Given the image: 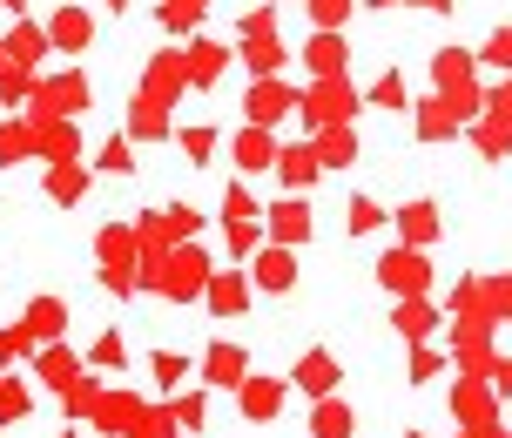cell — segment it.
Returning a JSON list of instances; mask_svg holds the SVG:
<instances>
[{"label": "cell", "instance_id": "277c9868", "mask_svg": "<svg viewBox=\"0 0 512 438\" xmlns=\"http://www.w3.org/2000/svg\"><path fill=\"white\" fill-rule=\"evenodd\" d=\"M81 108H88V81H81L75 68H68V75H48L34 88V122H68Z\"/></svg>", "mask_w": 512, "mask_h": 438}, {"label": "cell", "instance_id": "83f0119b", "mask_svg": "<svg viewBox=\"0 0 512 438\" xmlns=\"http://www.w3.org/2000/svg\"><path fill=\"white\" fill-rule=\"evenodd\" d=\"M411 115H418V122H411V135H418V142H452V135L465 129V122H459L445 102H438V95H432V102H418Z\"/></svg>", "mask_w": 512, "mask_h": 438}, {"label": "cell", "instance_id": "f1b7e54d", "mask_svg": "<svg viewBox=\"0 0 512 438\" xmlns=\"http://www.w3.org/2000/svg\"><path fill=\"white\" fill-rule=\"evenodd\" d=\"M95 425H108V432H135V418H142V398H122V391H102V398H95Z\"/></svg>", "mask_w": 512, "mask_h": 438}, {"label": "cell", "instance_id": "cb8c5ba5", "mask_svg": "<svg viewBox=\"0 0 512 438\" xmlns=\"http://www.w3.org/2000/svg\"><path fill=\"white\" fill-rule=\"evenodd\" d=\"M310 155H317V169H351L358 162V129H317Z\"/></svg>", "mask_w": 512, "mask_h": 438}, {"label": "cell", "instance_id": "6f0895ef", "mask_svg": "<svg viewBox=\"0 0 512 438\" xmlns=\"http://www.w3.org/2000/svg\"><path fill=\"white\" fill-rule=\"evenodd\" d=\"M0 7H14V21H21V7H27V0H0Z\"/></svg>", "mask_w": 512, "mask_h": 438}, {"label": "cell", "instance_id": "3957f363", "mask_svg": "<svg viewBox=\"0 0 512 438\" xmlns=\"http://www.w3.org/2000/svg\"><path fill=\"white\" fill-rule=\"evenodd\" d=\"M378 284L405 304V297H432V263H425V250H384L378 257Z\"/></svg>", "mask_w": 512, "mask_h": 438}, {"label": "cell", "instance_id": "d6a6232c", "mask_svg": "<svg viewBox=\"0 0 512 438\" xmlns=\"http://www.w3.org/2000/svg\"><path fill=\"white\" fill-rule=\"evenodd\" d=\"M128 135H135V142H162V135H169V108H155V102L135 95V108H128Z\"/></svg>", "mask_w": 512, "mask_h": 438}, {"label": "cell", "instance_id": "680465c9", "mask_svg": "<svg viewBox=\"0 0 512 438\" xmlns=\"http://www.w3.org/2000/svg\"><path fill=\"white\" fill-rule=\"evenodd\" d=\"M364 7H398V0H364Z\"/></svg>", "mask_w": 512, "mask_h": 438}, {"label": "cell", "instance_id": "7a4b0ae2", "mask_svg": "<svg viewBox=\"0 0 512 438\" xmlns=\"http://www.w3.org/2000/svg\"><path fill=\"white\" fill-rule=\"evenodd\" d=\"M358 88H351V75L337 81H310L304 95H297V115H304L310 129H351V115H358Z\"/></svg>", "mask_w": 512, "mask_h": 438}, {"label": "cell", "instance_id": "9f6ffc18", "mask_svg": "<svg viewBox=\"0 0 512 438\" xmlns=\"http://www.w3.org/2000/svg\"><path fill=\"white\" fill-rule=\"evenodd\" d=\"M411 7H425V14H452V0H411Z\"/></svg>", "mask_w": 512, "mask_h": 438}, {"label": "cell", "instance_id": "4fadbf2b", "mask_svg": "<svg viewBox=\"0 0 512 438\" xmlns=\"http://www.w3.org/2000/svg\"><path fill=\"white\" fill-rule=\"evenodd\" d=\"M472 149L486 155V162H499V155L512 149V108L506 102H492V95H486V115L472 122Z\"/></svg>", "mask_w": 512, "mask_h": 438}, {"label": "cell", "instance_id": "f907efd6", "mask_svg": "<svg viewBox=\"0 0 512 438\" xmlns=\"http://www.w3.org/2000/svg\"><path fill=\"white\" fill-rule=\"evenodd\" d=\"M438 371H445V358H438L432 344H418V351H411V385H432Z\"/></svg>", "mask_w": 512, "mask_h": 438}, {"label": "cell", "instance_id": "91938a15", "mask_svg": "<svg viewBox=\"0 0 512 438\" xmlns=\"http://www.w3.org/2000/svg\"><path fill=\"white\" fill-rule=\"evenodd\" d=\"M108 7H115V14H122V7H128V0H108Z\"/></svg>", "mask_w": 512, "mask_h": 438}, {"label": "cell", "instance_id": "603a6c76", "mask_svg": "<svg viewBox=\"0 0 512 438\" xmlns=\"http://www.w3.org/2000/svg\"><path fill=\"white\" fill-rule=\"evenodd\" d=\"M223 68H230V48H216V41H196V48L182 54L189 88H216V81H223Z\"/></svg>", "mask_w": 512, "mask_h": 438}, {"label": "cell", "instance_id": "8fae6325", "mask_svg": "<svg viewBox=\"0 0 512 438\" xmlns=\"http://www.w3.org/2000/svg\"><path fill=\"white\" fill-rule=\"evenodd\" d=\"M290 385L304 391V398H337L344 371H337V358H331V351H304V358H297V371H290Z\"/></svg>", "mask_w": 512, "mask_h": 438}, {"label": "cell", "instance_id": "e0dca14e", "mask_svg": "<svg viewBox=\"0 0 512 438\" xmlns=\"http://www.w3.org/2000/svg\"><path fill=\"white\" fill-rule=\"evenodd\" d=\"M189 88V75H182V54H155L149 61V75H142V102H155V108H169Z\"/></svg>", "mask_w": 512, "mask_h": 438}, {"label": "cell", "instance_id": "d4e9b609", "mask_svg": "<svg viewBox=\"0 0 512 438\" xmlns=\"http://www.w3.org/2000/svg\"><path fill=\"white\" fill-rule=\"evenodd\" d=\"M21 324L34 331V344H61V337H68V304H61V297H34Z\"/></svg>", "mask_w": 512, "mask_h": 438}, {"label": "cell", "instance_id": "7dc6e473", "mask_svg": "<svg viewBox=\"0 0 512 438\" xmlns=\"http://www.w3.org/2000/svg\"><path fill=\"white\" fill-rule=\"evenodd\" d=\"M102 176H135V142H128V135H115L102 149Z\"/></svg>", "mask_w": 512, "mask_h": 438}, {"label": "cell", "instance_id": "ba28073f", "mask_svg": "<svg viewBox=\"0 0 512 438\" xmlns=\"http://www.w3.org/2000/svg\"><path fill=\"white\" fill-rule=\"evenodd\" d=\"M243 378H250V351L230 344V337H216V344L203 351V385L209 391H236Z\"/></svg>", "mask_w": 512, "mask_h": 438}, {"label": "cell", "instance_id": "816d5d0a", "mask_svg": "<svg viewBox=\"0 0 512 438\" xmlns=\"http://www.w3.org/2000/svg\"><path fill=\"white\" fill-rule=\"evenodd\" d=\"M182 155L189 162H209L216 155V129H182Z\"/></svg>", "mask_w": 512, "mask_h": 438}, {"label": "cell", "instance_id": "4316f807", "mask_svg": "<svg viewBox=\"0 0 512 438\" xmlns=\"http://www.w3.org/2000/svg\"><path fill=\"white\" fill-rule=\"evenodd\" d=\"M34 371H41V385L68 391V385L81 378V358L68 351V344H41V351H34Z\"/></svg>", "mask_w": 512, "mask_h": 438}, {"label": "cell", "instance_id": "f35d334b", "mask_svg": "<svg viewBox=\"0 0 512 438\" xmlns=\"http://www.w3.org/2000/svg\"><path fill=\"white\" fill-rule=\"evenodd\" d=\"M223 223H263V209H256V196L243 189V182L223 189Z\"/></svg>", "mask_w": 512, "mask_h": 438}, {"label": "cell", "instance_id": "681fc988", "mask_svg": "<svg viewBox=\"0 0 512 438\" xmlns=\"http://www.w3.org/2000/svg\"><path fill=\"white\" fill-rule=\"evenodd\" d=\"M162 230L176 236V243H189V236L203 230V216H196V209H189V203H176V209H169V216H162Z\"/></svg>", "mask_w": 512, "mask_h": 438}, {"label": "cell", "instance_id": "f546056e", "mask_svg": "<svg viewBox=\"0 0 512 438\" xmlns=\"http://www.w3.org/2000/svg\"><path fill=\"white\" fill-rule=\"evenodd\" d=\"M27 122H34V115H27ZM34 135H41V155H48V169H54V162H75V155H81L75 122H34Z\"/></svg>", "mask_w": 512, "mask_h": 438}, {"label": "cell", "instance_id": "9a60e30c", "mask_svg": "<svg viewBox=\"0 0 512 438\" xmlns=\"http://www.w3.org/2000/svg\"><path fill=\"white\" fill-rule=\"evenodd\" d=\"M304 68H310V81H337L344 68H351V41H344V34H310Z\"/></svg>", "mask_w": 512, "mask_h": 438}, {"label": "cell", "instance_id": "ab89813d", "mask_svg": "<svg viewBox=\"0 0 512 438\" xmlns=\"http://www.w3.org/2000/svg\"><path fill=\"white\" fill-rule=\"evenodd\" d=\"M364 102H378V108H411V88H405V75H398V68H391V75H378Z\"/></svg>", "mask_w": 512, "mask_h": 438}, {"label": "cell", "instance_id": "ffe728a7", "mask_svg": "<svg viewBox=\"0 0 512 438\" xmlns=\"http://www.w3.org/2000/svg\"><path fill=\"white\" fill-rule=\"evenodd\" d=\"M230 155H236V169L263 176V169H277V135H270V129H236L230 135Z\"/></svg>", "mask_w": 512, "mask_h": 438}, {"label": "cell", "instance_id": "6125c7cd", "mask_svg": "<svg viewBox=\"0 0 512 438\" xmlns=\"http://www.w3.org/2000/svg\"><path fill=\"white\" fill-rule=\"evenodd\" d=\"M61 438H75V432H61Z\"/></svg>", "mask_w": 512, "mask_h": 438}, {"label": "cell", "instance_id": "484cf974", "mask_svg": "<svg viewBox=\"0 0 512 438\" xmlns=\"http://www.w3.org/2000/svg\"><path fill=\"white\" fill-rule=\"evenodd\" d=\"M358 432V412L344 398H310V438H351Z\"/></svg>", "mask_w": 512, "mask_h": 438}, {"label": "cell", "instance_id": "8d00e7d4", "mask_svg": "<svg viewBox=\"0 0 512 438\" xmlns=\"http://www.w3.org/2000/svg\"><path fill=\"white\" fill-rule=\"evenodd\" d=\"M169 412H176L182 432H203V418H209V391H176V398H169Z\"/></svg>", "mask_w": 512, "mask_h": 438}, {"label": "cell", "instance_id": "5b68a950", "mask_svg": "<svg viewBox=\"0 0 512 438\" xmlns=\"http://www.w3.org/2000/svg\"><path fill=\"white\" fill-rule=\"evenodd\" d=\"M297 95L304 88H290V81H250V95H243V115H250V129H277L283 115H297Z\"/></svg>", "mask_w": 512, "mask_h": 438}, {"label": "cell", "instance_id": "b9f144b4", "mask_svg": "<svg viewBox=\"0 0 512 438\" xmlns=\"http://www.w3.org/2000/svg\"><path fill=\"white\" fill-rule=\"evenodd\" d=\"M88 364H95V371H122V364H128V344L115 331H102V337H95V351H88Z\"/></svg>", "mask_w": 512, "mask_h": 438}, {"label": "cell", "instance_id": "30bf717a", "mask_svg": "<svg viewBox=\"0 0 512 438\" xmlns=\"http://www.w3.org/2000/svg\"><path fill=\"white\" fill-rule=\"evenodd\" d=\"M391 223H398V243L405 250H425V243H438L445 236V216H438V203H405V209H391Z\"/></svg>", "mask_w": 512, "mask_h": 438}, {"label": "cell", "instance_id": "f6af8a7d", "mask_svg": "<svg viewBox=\"0 0 512 438\" xmlns=\"http://www.w3.org/2000/svg\"><path fill=\"white\" fill-rule=\"evenodd\" d=\"M27 412H34V391L21 378H0V418H27Z\"/></svg>", "mask_w": 512, "mask_h": 438}, {"label": "cell", "instance_id": "44dd1931", "mask_svg": "<svg viewBox=\"0 0 512 438\" xmlns=\"http://www.w3.org/2000/svg\"><path fill=\"white\" fill-rule=\"evenodd\" d=\"M452 412H459V425L472 432V425H492V418H499V398L486 391V378H459V391H452Z\"/></svg>", "mask_w": 512, "mask_h": 438}, {"label": "cell", "instance_id": "74e56055", "mask_svg": "<svg viewBox=\"0 0 512 438\" xmlns=\"http://www.w3.org/2000/svg\"><path fill=\"white\" fill-rule=\"evenodd\" d=\"M149 371H155V385H162L169 398H176V391H182V378H189V358H182V351H155V358H149Z\"/></svg>", "mask_w": 512, "mask_h": 438}, {"label": "cell", "instance_id": "9c48e42d", "mask_svg": "<svg viewBox=\"0 0 512 438\" xmlns=\"http://www.w3.org/2000/svg\"><path fill=\"white\" fill-rule=\"evenodd\" d=\"M250 290H270V297H290L297 290V257L277 250V243H263L250 257Z\"/></svg>", "mask_w": 512, "mask_h": 438}, {"label": "cell", "instance_id": "7402d4cb", "mask_svg": "<svg viewBox=\"0 0 512 438\" xmlns=\"http://www.w3.org/2000/svg\"><path fill=\"white\" fill-rule=\"evenodd\" d=\"M95 257H102V270H128V277H135L142 243H135V230H128V223H108V230L95 236Z\"/></svg>", "mask_w": 512, "mask_h": 438}, {"label": "cell", "instance_id": "1f68e13d", "mask_svg": "<svg viewBox=\"0 0 512 438\" xmlns=\"http://www.w3.org/2000/svg\"><path fill=\"white\" fill-rule=\"evenodd\" d=\"M41 189H48L54 203H81V196H88V169H81V162H54Z\"/></svg>", "mask_w": 512, "mask_h": 438}, {"label": "cell", "instance_id": "8992f818", "mask_svg": "<svg viewBox=\"0 0 512 438\" xmlns=\"http://www.w3.org/2000/svg\"><path fill=\"white\" fill-rule=\"evenodd\" d=\"M310 230H317V216H310L304 196H283V203L263 209V236H270L277 250H297V243H310Z\"/></svg>", "mask_w": 512, "mask_h": 438}, {"label": "cell", "instance_id": "7bdbcfd3", "mask_svg": "<svg viewBox=\"0 0 512 438\" xmlns=\"http://www.w3.org/2000/svg\"><path fill=\"white\" fill-rule=\"evenodd\" d=\"M223 236H230V257H243V263L263 250V223H223Z\"/></svg>", "mask_w": 512, "mask_h": 438}, {"label": "cell", "instance_id": "be15d7a7", "mask_svg": "<svg viewBox=\"0 0 512 438\" xmlns=\"http://www.w3.org/2000/svg\"><path fill=\"white\" fill-rule=\"evenodd\" d=\"M411 438H425V432H411Z\"/></svg>", "mask_w": 512, "mask_h": 438}, {"label": "cell", "instance_id": "d590c367", "mask_svg": "<svg viewBox=\"0 0 512 438\" xmlns=\"http://www.w3.org/2000/svg\"><path fill=\"white\" fill-rule=\"evenodd\" d=\"M203 14H209V0H162V7H155V21L169 27V34H189Z\"/></svg>", "mask_w": 512, "mask_h": 438}, {"label": "cell", "instance_id": "c3c4849f", "mask_svg": "<svg viewBox=\"0 0 512 438\" xmlns=\"http://www.w3.org/2000/svg\"><path fill=\"white\" fill-rule=\"evenodd\" d=\"M479 61H486V68H499V75H512V27H492V41L479 48Z\"/></svg>", "mask_w": 512, "mask_h": 438}, {"label": "cell", "instance_id": "d6986e66", "mask_svg": "<svg viewBox=\"0 0 512 438\" xmlns=\"http://www.w3.org/2000/svg\"><path fill=\"white\" fill-rule=\"evenodd\" d=\"M270 176H277L283 189L297 196V189H310V182L324 176V169H317V155H310V142H277V169H270Z\"/></svg>", "mask_w": 512, "mask_h": 438}, {"label": "cell", "instance_id": "e575fe53", "mask_svg": "<svg viewBox=\"0 0 512 438\" xmlns=\"http://www.w3.org/2000/svg\"><path fill=\"white\" fill-rule=\"evenodd\" d=\"M304 7H310V27L317 34H344V21L358 14V0H304Z\"/></svg>", "mask_w": 512, "mask_h": 438}, {"label": "cell", "instance_id": "836d02e7", "mask_svg": "<svg viewBox=\"0 0 512 438\" xmlns=\"http://www.w3.org/2000/svg\"><path fill=\"white\" fill-rule=\"evenodd\" d=\"M512 317V277H486L479 284V324H499Z\"/></svg>", "mask_w": 512, "mask_h": 438}, {"label": "cell", "instance_id": "11a10c76", "mask_svg": "<svg viewBox=\"0 0 512 438\" xmlns=\"http://www.w3.org/2000/svg\"><path fill=\"white\" fill-rule=\"evenodd\" d=\"M459 438H512V432L499 425V418H492V425H472V432H459Z\"/></svg>", "mask_w": 512, "mask_h": 438}, {"label": "cell", "instance_id": "ac0fdd59", "mask_svg": "<svg viewBox=\"0 0 512 438\" xmlns=\"http://www.w3.org/2000/svg\"><path fill=\"white\" fill-rule=\"evenodd\" d=\"M391 331L405 337V344H425L432 331H445V317H438V304H432V297H405V304L391 310Z\"/></svg>", "mask_w": 512, "mask_h": 438}, {"label": "cell", "instance_id": "bcb514c9", "mask_svg": "<svg viewBox=\"0 0 512 438\" xmlns=\"http://www.w3.org/2000/svg\"><path fill=\"white\" fill-rule=\"evenodd\" d=\"M27 149H34V122H7L0 129V162H21Z\"/></svg>", "mask_w": 512, "mask_h": 438}, {"label": "cell", "instance_id": "52a82bcc", "mask_svg": "<svg viewBox=\"0 0 512 438\" xmlns=\"http://www.w3.org/2000/svg\"><path fill=\"white\" fill-rule=\"evenodd\" d=\"M283 391H290V378H263V371H250V378L236 385V412L250 418V425H270V418L283 412Z\"/></svg>", "mask_w": 512, "mask_h": 438}, {"label": "cell", "instance_id": "4dcf8cb0", "mask_svg": "<svg viewBox=\"0 0 512 438\" xmlns=\"http://www.w3.org/2000/svg\"><path fill=\"white\" fill-rule=\"evenodd\" d=\"M283 61H290V54H283L277 34H270V41H243V68H250L256 81H277V75H283Z\"/></svg>", "mask_w": 512, "mask_h": 438}, {"label": "cell", "instance_id": "5bb4252c", "mask_svg": "<svg viewBox=\"0 0 512 438\" xmlns=\"http://www.w3.org/2000/svg\"><path fill=\"white\" fill-rule=\"evenodd\" d=\"M88 41H95V21H88V7H68V0H61V7L48 14V48L81 54Z\"/></svg>", "mask_w": 512, "mask_h": 438}, {"label": "cell", "instance_id": "6da1fadb", "mask_svg": "<svg viewBox=\"0 0 512 438\" xmlns=\"http://www.w3.org/2000/svg\"><path fill=\"white\" fill-rule=\"evenodd\" d=\"M209 284V257L196 243H182V250H162V263L149 270V290L155 297H169V304H196Z\"/></svg>", "mask_w": 512, "mask_h": 438}, {"label": "cell", "instance_id": "60d3db41", "mask_svg": "<svg viewBox=\"0 0 512 438\" xmlns=\"http://www.w3.org/2000/svg\"><path fill=\"white\" fill-rule=\"evenodd\" d=\"M384 223H391V216H384L371 196H351V223H344L351 236H371V230H384Z\"/></svg>", "mask_w": 512, "mask_h": 438}, {"label": "cell", "instance_id": "94428289", "mask_svg": "<svg viewBox=\"0 0 512 438\" xmlns=\"http://www.w3.org/2000/svg\"><path fill=\"white\" fill-rule=\"evenodd\" d=\"M0 68H7V54H0Z\"/></svg>", "mask_w": 512, "mask_h": 438}, {"label": "cell", "instance_id": "f5cc1de1", "mask_svg": "<svg viewBox=\"0 0 512 438\" xmlns=\"http://www.w3.org/2000/svg\"><path fill=\"white\" fill-rule=\"evenodd\" d=\"M270 34H277V14H270V7L243 14V41H270Z\"/></svg>", "mask_w": 512, "mask_h": 438}, {"label": "cell", "instance_id": "2e32d148", "mask_svg": "<svg viewBox=\"0 0 512 438\" xmlns=\"http://www.w3.org/2000/svg\"><path fill=\"white\" fill-rule=\"evenodd\" d=\"M203 304L216 310V317H243V310H250V277H243V270H209Z\"/></svg>", "mask_w": 512, "mask_h": 438}, {"label": "cell", "instance_id": "7c38bea8", "mask_svg": "<svg viewBox=\"0 0 512 438\" xmlns=\"http://www.w3.org/2000/svg\"><path fill=\"white\" fill-rule=\"evenodd\" d=\"M0 54H7V68H21V75H34L41 61H48V27H34V21H14V34L0 41Z\"/></svg>", "mask_w": 512, "mask_h": 438}, {"label": "cell", "instance_id": "ee69618b", "mask_svg": "<svg viewBox=\"0 0 512 438\" xmlns=\"http://www.w3.org/2000/svg\"><path fill=\"white\" fill-rule=\"evenodd\" d=\"M34 351H41V344H34V331H27V324H7V331H0V364L34 358Z\"/></svg>", "mask_w": 512, "mask_h": 438}, {"label": "cell", "instance_id": "db71d44e", "mask_svg": "<svg viewBox=\"0 0 512 438\" xmlns=\"http://www.w3.org/2000/svg\"><path fill=\"white\" fill-rule=\"evenodd\" d=\"M102 290H115V297H128V290H135V277H128V270H102Z\"/></svg>", "mask_w": 512, "mask_h": 438}]
</instances>
